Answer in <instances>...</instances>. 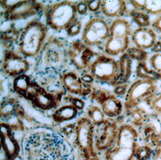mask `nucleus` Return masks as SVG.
Listing matches in <instances>:
<instances>
[{"instance_id": "1", "label": "nucleus", "mask_w": 161, "mask_h": 160, "mask_svg": "<svg viewBox=\"0 0 161 160\" xmlns=\"http://www.w3.org/2000/svg\"><path fill=\"white\" fill-rule=\"evenodd\" d=\"M24 160H69L71 148L59 134L36 129L22 140Z\"/></svg>"}, {"instance_id": "2", "label": "nucleus", "mask_w": 161, "mask_h": 160, "mask_svg": "<svg viewBox=\"0 0 161 160\" xmlns=\"http://www.w3.org/2000/svg\"><path fill=\"white\" fill-rule=\"evenodd\" d=\"M68 45L64 39L50 37L48 38L38 56L36 69L38 73L45 72H64L68 65Z\"/></svg>"}, {"instance_id": "3", "label": "nucleus", "mask_w": 161, "mask_h": 160, "mask_svg": "<svg viewBox=\"0 0 161 160\" xmlns=\"http://www.w3.org/2000/svg\"><path fill=\"white\" fill-rule=\"evenodd\" d=\"M48 29L39 19L30 21L21 29L17 51L25 58L38 57L48 38Z\"/></svg>"}, {"instance_id": "4", "label": "nucleus", "mask_w": 161, "mask_h": 160, "mask_svg": "<svg viewBox=\"0 0 161 160\" xmlns=\"http://www.w3.org/2000/svg\"><path fill=\"white\" fill-rule=\"evenodd\" d=\"M77 1H59L44 6L43 13L47 27L56 33L66 31L79 18Z\"/></svg>"}, {"instance_id": "5", "label": "nucleus", "mask_w": 161, "mask_h": 160, "mask_svg": "<svg viewBox=\"0 0 161 160\" xmlns=\"http://www.w3.org/2000/svg\"><path fill=\"white\" fill-rule=\"evenodd\" d=\"M89 73L95 81L115 87L120 80L119 61L104 53L98 54L90 66Z\"/></svg>"}, {"instance_id": "6", "label": "nucleus", "mask_w": 161, "mask_h": 160, "mask_svg": "<svg viewBox=\"0 0 161 160\" xmlns=\"http://www.w3.org/2000/svg\"><path fill=\"white\" fill-rule=\"evenodd\" d=\"M110 36V25L104 18L97 16L91 18L82 30L81 41L87 46L102 50Z\"/></svg>"}, {"instance_id": "7", "label": "nucleus", "mask_w": 161, "mask_h": 160, "mask_svg": "<svg viewBox=\"0 0 161 160\" xmlns=\"http://www.w3.org/2000/svg\"><path fill=\"white\" fill-rule=\"evenodd\" d=\"M158 88L156 82L147 79H138L129 86L125 98L126 110L132 109L143 102L148 104L156 96Z\"/></svg>"}, {"instance_id": "8", "label": "nucleus", "mask_w": 161, "mask_h": 160, "mask_svg": "<svg viewBox=\"0 0 161 160\" xmlns=\"http://www.w3.org/2000/svg\"><path fill=\"white\" fill-rule=\"evenodd\" d=\"M94 51L80 40H75L68 45V65L74 71L82 75L89 73L90 66L97 56Z\"/></svg>"}, {"instance_id": "9", "label": "nucleus", "mask_w": 161, "mask_h": 160, "mask_svg": "<svg viewBox=\"0 0 161 160\" xmlns=\"http://www.w3.org/2000/svg\"><path fill=\"white\" fill-rule=\"evenodd\" d=\"M44 6L38 1L19 0L13 7L1 12V17L9 22L26 20L43 12Z\"/></svg>"}, {"instance_id": "10", "label": "nucleus", "mask_w": 161, "mask_h": 160, "mask_svg": "<svg viewBox=\"0 0 161 160\" xmlns=\"http://www.w3.org/2000/svg\"><path fill=\"white\" fill-rule=\"evenodd\" d=\"M30 69L29 60L18 51L4 50L1 63V71L5 77L15 78L27 73Z\"/></svg>"}, {"instance_id": "11", "label": "nucleus", "mask_w": 161, "mask_h": 160, "mask_svg": "<svg viewBox=\"0 0 161 160\" xmlns=\"http://www.w3.org/2000/svg\"><path fill=\"white\" fill-rule=\"evenodd\" d=\"M25 99L31 102L36 109L43 111L57 108L61 100L33 80Z\"/></svg>"}, {"instance_id": "12", "label": "nucleus", "mask_w": 161, "mask_h": 160, "mask_svg": "<svg viewBox=\"0 0 161 160\" xmlns=\"http://www.w3.org/2000/svg\"><path fill=\"white\" fill-rule=\"evenodd\" d=\"M60 81L65 91L71 94L86 96L92 93V84L85 83L74 70H65L60 74Z\"/></svg>"}, {"instance_id": "13", "label": "nucleus", "mask_w": 161, "mask_h": 160, "mask_svg": "<svg viewBox=\"0 0 161 160\" xmlns=\"http://www.w3.org/2000/svg\"><path fill=\"white\" fill-rule=\"evenodd\" d=\"M75 141L81 149L88 151L92 146L95 125L89 117H81L77 122Z\"/></svg>"}, {"instance_id": "14", "label": "nucleus", "mask_w": 161, "mask_h": 160, "mask_svg": "<svg viewBox=\"0 0 161 160\" xmlns=\"http://www.w3.org/2000/svg\"><path fill=\"white\" fill-rule=\"evenodd\" d=\"M92 93H94L93 96L100 104L106 116L113 118L118 117L121 114L123 105L117 95L108 93L100 90Z\"/></svg>"}, {"instance_id": "15", "label": "nucleus", "mask_w": 161, "mask_h": 160, "mask_svg": "<svg viewBox=\"0 0 161 160\" xmlns=\"http://www.w3.org/2000/svg\"><path fill=\"white\" fill-rule=\"evenodd\" d=\"M131 40L135 46L146 51L157 42V34L152 28H138L133 31Z\"/></svg>"}, {"instance_id": "16", "label": "nucleus", "mask_w": 161, "mask_h": 160, "mask_svg": "<svg viewBox=\"0 0 161 160\" xmlns=\"http://www.w3.org/2000/svg\"><path fill=\"white\" fill-rule=\"evenodd\" d=\"M1 147L4 148L10 160L16 158L19 152V144L13 136L12 130L8 124L1 122Z\"/></svg>"}, {"instance_id": "17", "label": "nucleus", "mask_w": 161, "mask_h": 160, "mask_svg": "<svg viewBox=\"0 0 161 160\" xmlns=\"http://www.w3.org/2000/svg\"><path fill=\"white\" fill-rule=\"evenodd\" d=\"M130 39L110 36L103 48V53L112 57L121 56L129 48Z\"/></svg>"}, {"instance_id": "18", "label": "nucleus", "mask_w": 161, "mask_h": 160, "mask_svg": "<svg viewBox=\"0 0 161 160\" xmlns=\"http://www.w3.org/2000/svg\"><path fill=\"white\" fill-rule=\"evenodd\" d=\"M103 15L110 18H122L129 12L127 4L124 0H103L101 10Z\"/></svg>"}, {"instance_id": "19", "label": "nucleus", "mask_w": 161, "mask_h": 160, "mask_svg": "<svg viewBox=\"0 0 161 160\" xmlns=\"http://www.w3.org/2000/svg\"><path fill=\"white\" fill-rule=\"evenodd\" d=\"M132 29L130 22L124 18L115 19L110 25V36L121 38H131Z\"/></svg>"}, {"instance_id": "20", "label": "nucleus", "mask_w": 161, "mask_h": 160, "mask_svg": "<svg viewBox=\"0 0 161 160\" xmlns=\"http://www.w3.org/2000/svg\"><path fill=\"white\" fill-rule=\"evenodd\" d=\"M21 109L20 104L14 98H6L2 100L0 109L1 121L5 122L12 117L19 116Z\"/></svg>"}, {"instance_id": "21", "label": "nucleus", "mask_w": 161, "mask_h": 160, "mask_svg": "<svg viewBox=\"0 0 161 160\" xmlns=\"http://www.w3.org/2000/svg\"><path fill=\"white\" fill-rule=\"evenodd\" d=\"M79 110L71 104L63 105L56 109L52 115V119L56 123L71 121L77 116Z\"/></svg>"}, {"instance_id": "22", "label": "nucleus", "mask_w": 161, "mask_h": 160, "mask_svg": "<svg viewBox=\"0 0 161 160\" xmlns=\"http://www.w3.org/2000/svg\"><path fill=\"white\" fill-rule=\"evenodd\" d=\"M21 29L11 25L1 32V42L4 50H12L15 44L17 45Z\"/></svg>"}, {"instance_id": "23", "label": "nucleus", "mask_w": 161, "mask_h": 160, "mask_svg": "<svg viewBox=\"0 0 161 160\" xmlns=\"http://www.w3.org/2000/svg\"><path fill=\"white\" fill-rule=\"evenodd\" d=\"M32 81L33 79L28 74H22L14 78L12 89L16 94L25 98Z\"/></svg>"}, {"instance_id": "24", "label": "nucleus", "mask_w": 161, "mask_h": 160, "mask_svg": "<svg viewBox=\"0 0 161 160\" xmlns=\"http://www.w3.org/2000/svg\"><path fill=\"white\" fill-rule=\"evenodd\" d=\"M121 69V76L119 84L127 83L132 73V60L126 52L121 56L119 59Z\"/></svg>"}, {"instance_id": "25", "label": "nucleus", "mask_w": 161, "mask_h": 160, "mask_svg": "<svg viewBox=\"0 0 161 160\" xmlns=\"http://www.w3.org/2000/svg\"><path fill=\"white\" fill-rule=\"evenodd\" d=\"M136 75L138 79H147L157 82L161 79V75L154 71L153 69L148 68L146 61L138 62L136 68Z\"/></svg>"}, {"instance_id": "26", "label": "nucleus", "mask_w": 161, "mask_h": 160, "mask_svg": "<svg viewBox=\"0 0 161 160\" xmlns=\"http://www.w3.org/2000/svg\"><path fill=\"white\" fill-rule=\"evenodd\" d=\"M129 15L133 21L138 26V28H146L152 26V23L146 12L132 10L129 12Z\"/></svg>"}, {"instance_id": "27", "label": "nucleus", "mask_w": 161, "mask_h": 160, "mask_svg": "<svg viewBox=\"0 0 161 160\" xmlns=\"http://www.w3.org/2000/svg\"><path fill=\"white\" fill-rule=\"evenodd\" d=\"M88 117L95 125H99L104 123L106 119V115L101 107L98 106H92L88 111Z\"/></svg>"}, {"instance_id": "28", "label": "nucleus", "mask_w": 161, "mask_h": 160, "mask_svg": "<svg viewBox=\"0 0 161 160\" xmlns=\"http://www.w3.org/2000/svg\"><path fill=\"white\" fill-rule=\"evenodd\" d=\"M142 12L151 15L160 16L161 15V1H145Z\"/></svg>"}, {"instance_id": "29", "label": "nucleus", "mask_w": 161, "mask_h": 160, "mask_svg": "<svg viewBox=\"0 0 161 160\" xmlns=\"http://www.w3.org/2000/svg\"><path fill=\"white\" fill-rule=\"evenodd\" d=\"M127 55L132 60H136L138 62L146 61L148 59V53L146 51L139 49L136 46L129 47L126 51Z\"/></svg>"}, {"instance_id": "30", "label": "nucleus", "mask_w": 161, "mask_h": 160, "mask_svg": "<svg viewBox=\"0 0 161 160\" xmlns=\"http://www.w3.org/2000/svg\"><path fill=\"white\" fill-rule=\"evenodd\" d=\"M82 29V22L80 19H75L66 29V35L68 37H75L79 35Z\"/></svg>"}, {"instance_id": "31", "label": "nucleus", "mask_w": 161, "mask_h": 160, "mask_svg": "<svg viewBox=\"0 0 161 160\" xmlns=\"http://www.w3.org/2000/svg\"><path fill=\"white\" fill-rule=\"evenodd\" d=\"M149 63L152 69L161 75V52L154 53L149 58Z\"/></svg>"}, {"instance_id": "32", "label": "nucleus", "mask_w": 161, "mask_h": 160, "mask_svg": "<svg viewBox=\"0 0 161 160\" xmlns=\"http://www.w3.org/2000/svg\"><path fill=\"white\" fill-rule=\"evenodd\" d=\"M148 105L154 112L161 115V93L156 95Z\"/></svg>"}, {"instance_id": "33", "label": "nucleus", "mask_w": 161, "mask_h": 160, "mask_svg": "<svg viewBox=\"0 0 161 160\" xmlns=\"http://www.w3.org/2000/svg\"><path fill=\"white\" fill-rule=\"evenodd\" d=\"M68 99L70 104L73 105L74 107H75L79 111L85 108V102L80 98L69 96V98H68Z\"/></svg>"}, {"instance_id": "34", "label": "nucleus", "mask_w": 161, "mask_h": 160, "mask_svg": "<svg viewBox=\"0 0 161 160\" xmlns=\"http://www.w3.org/2000/svg\"><path fill=\"white\" fill-rule=\"evenodd\" d=\"M88 5V10L91 12L95 13L101 10L102 2L100 0H93V1H86Z\"/></svg>"}, {"instance_id": "35", "label": "nucleus", "mask_w": 161, "mask_h": 160, "mask_svg": "<svg viewBox=\"0 0 161 160\" xmlns=\"http://www.w3.org/2000/svg\"><path fill=\"white\" fill-rule=\"evenodd\" d=\"M129 88V86L127 83L118 84L117 86L114 87V92L115 95L122 96L126 95Z\"/></svg>"}, {"instance_id": "36", "label": "nucleus", "mask_w": 161, "mask_h": 160, "mask_svg": "<svg viewBox=\"0 0 161 160\" xmlns=\"http://www.w3.org/2000/svg\"><path fill=\"white\" fill-rule=\"evenodd\" d=\"M77 10L79 15H85L88 11V5L86 1H79L77 4Z\"/></svg>"}, {"instance_id": "37", "label": "nucleus", "mask_w": 161, "mask_h": 160, "mask_svg": "<svg viewBox=\"0 0 161 160\" xmlns=\"http://www.w3.org/2000/svg\"><path fill=\"white\" fill-rule=\"evenodd\" d=\"M152 28L156 31V33H158L161 35V15L158 16L152 22Z\"/></svg>"}, {"instance_id": "38", "label": "nucleus", "mask_w": 161, "mask_h": 160, "mask_svg": "<svg viewBox=\"0 0 161 160\" xmlns=\"http://www.w3.org/2000/svg\"><path fill=\"white\" fill-rule=\"evenodd\" d=\"M152 49L154 53L161 52V40H157V42L154 44L153 47Z\"/></svg>"}]
</instances>
